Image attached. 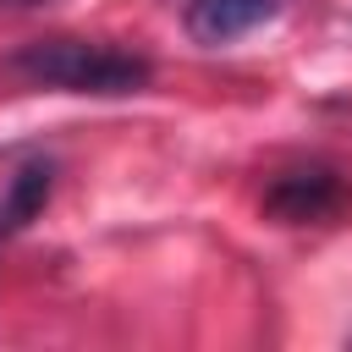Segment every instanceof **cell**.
<instances>
[{
  "label": "cell",
  "instance_id": "5b68a950",
  "mask_svg": "<svg viewBox=\"0 0 352 352\" xmlns=\"http://www.w3.org/2000/svg\"><path fill=\"white\" fill-rule=\"evenodd\" d=\"M0 6H11V11H33V6H50V0H0Z\"/></svg>",
  "mask_w": 352,
  "mask_h": 352
},
{
  "label": "cell",
  "instance_id": "3957f363",
  "mask_svg": "<svg viewBox=\"0 0 352 352\" xmlns=\"http://www.w3.org/2000/svg\"><path fill=\"white\" fill-rule=\"evenodd\" d=\"M280 11V0H187L182 22L198 44H231L253 28H264Z\"/></svg>",
  "mask_w": 352,
  "mask_h": 352
},
{
  "label": "cell",
  "instance_id": "6da1fadb",
  "mask_svg": "<svg viewBox=\"0 0 352 352\" xmlns=\"http://www.w3.org/2000/svg\"><path fill=\"white\" fill-rule=\"evenodd\" d=\"M0 72L22 88H55V94H94V99H126L143 94L154 66L138 50L104 44V38H33L0 60Z\"/></svg>",
  "mask_w": 352,
  "mask_h": 352
},
{
  "label": "cell",
  "instance_id": "277c9868",
  "mask_svg": "<svg viewBox=\"0 0 352 352\" xmlns=\"http://www.w3.org/2000/svg\"><path fill=\"white\" fill-rule=\"evenodd\" d=\"M50 187H55V165H50V160H33V165H22V170L6 182V198H0V236L22 231V226H28V220L44 209Z\"/></svg>",
  "mask_w": 352,
  "mask_h": 352
},
{
  "label": "cell",
  "instance_id": "7a4b0ae2",
  "mask_svg": "<svg viewBox=\"0 0 352 352\" xmlns=\"http://www.w3.org/2000/svg\"><path fill=\"white\" fill-rule=\"evenodd\" d=\"M346 209V182L336 165H292L275 170L264 187V214H275L280 226H319L336 220Z\"/></svg>",
  "mask_w": 352,
  "mask_h": 352
}]
</instances>
